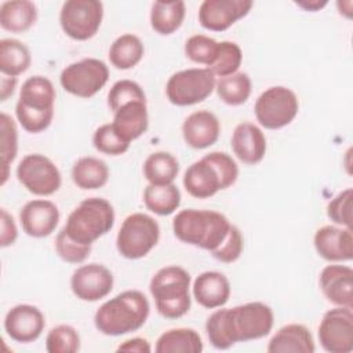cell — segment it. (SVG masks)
<instances>
[{"instance_id": "1f68e13d", "label": "cell", "mask_w": 353, "mask_h": 353, "mask_svg": "<svg viewBox=\"0 0 353 353\" xmlns=\"http://www.w3.org/2000/svg\"><path fill=\"white\" fill-rule=\"evenodd\" d=\"M179 172L176 157L168 152H154L143 163V176L152 185L172 183Z\"/></svg>"}, {"instance_id": "836d02e7", "label": "cell", "mask_w": 353, "mask_h": 353, "mask_svg": "<svg viewBox=\"0 0 353 353\" xmlns=\"http://www.w3.org/2000/svg\"><path fill=\"white\" fill-rule=\"evenodd\" d=\"M251 79L244 72H236L226 77H219L215 90L222 102L230 106L243 105L251 95Z\"/></svg>"}, {"instance_id": "3957f363", "label": "cell", "mask_w": 353, "mask_h": 353, "mask_svg": "<svg viewBox=\"0 0 353 353\" xmlns=\"http://www.w3.org/2000/svg\"><path fill=\"white\" fill-rule=\"evenodd\" d=\"M230 228L229 219L212 210L188 208L179 211L172 219V230L178 240L211 254L226 240Z\"/></svg>"}, {"instance_id": "f35d334b", "label": "cell", "mask_w": 353, "mask_h": 353, "mask_svg": "<svg viewBox=\"0 0 353 353\" xmlns=\"http://www.w3.org/2000/svg\"><path fill=\"white\" fill-rule=\"evenodd\" d=\"M132 101H146L142 87L132 80H119L108 92V106L113 113Z\"/></svg>"}, {"instance_id": "f6af8a7d", "label": "cell", "mask_w": 353, "mask_h": 353, "mask_svg": "<svg viewBox=\"0 0 353 353\" xmlns=\"http://www.w3.org/2000/svg\"><path fill=\"white\" fill-rule=\"evenodd\" d=\"M152 350L150 343L145 338H131L119 345L117 352H137V353H149Z\"/></svg>"}, {"instance_id": "9a60e30c", "label": "cell", "mask_w": 353, "mask_h": 353, "mask_svg": "<svg viewBox=\"0 0 353 353\" xmlns=\"http://www.w3.org/2000/svg\"><path fill=\"white\" fill-rule=\"evenodd\" d=\"M113 274L101 263H88L77 268L70 277L73 294L87 302L99 301L113 290Z\"/></svg>"}, {"instance_id": "8992f818", "label": "cell", "mask_w": 353, "mask_h": 353, "mask_svg": "<svg viewBox=\"0 0 353 353\" xmlns=\"http://www.w3.org/2000/svg\"><path fill=\"white\" fill-rule=\"evenodd\" d=\"M190 274L181 266L161 268L150 280L149 290L154 298L159 314L165 319H179L190 309Z\"/></svg>"}, {"instance_id": "4dcf8cb0", "label": "cell", "mask_w": 353, "mask_h": 353, "mask_svg": "<svg viewBox=\"0 0 353 353\" xmlns=\"http://www.w3.org/2000/svg\"><path fill=\"white\" fill-rule=\"evenodd\" d=\"M29 48L17 39L0 40V72L8 77H17L30 66Z\"/></svg>"}, {"instance_id": "74e56055", "label": "cell", "mask_w": 353, "mask_h": 353, "mask_svg": "<svg viewBox=\"0 0 353 353\" xmlns=\"http://www.w3.org/2000/svg\"><path fill=\"white\" fill-rule=\"evenodd\" d=\"M218 46L219 43L210 36L194 34L190 36L185 43V55L190 61L210 68L216 58Z\"/></svg>"}, {"instance_id": "d6a6232c", "label": "cell", "mask_w": 353, "mask_h": 353, "mask_svg": "<svg viewBox=\"0 0 353 353\" xmlns=\"http://www.w3.org/2000/svg\"><path fill=\"white\" fill-rule=\"evenodd\" d=\"M143 203L146 208L157 215H170L181 204V192L174 183L152 185L143 190Z\"/></svg>"}, {"instance_id": "d6986e66", "label": "cell", "mask_w": 353, "mask_h": 353, "mask_svg": "<svg viewBox=\"0 0 353 353\" xmlns=\"http://www.w3.org/2000/svg\"><path fill=\"white\" fill-rule=\"evenodd\" d=\"M314 248L328 262H345L353 258V233L349 228L321 226L314 233Z\"/></svg>"}, {"instance_id": "603a6c76", "label": "cell", "mask_w": 353, "mask_h": 353, "mask_svg": "<svg viewBox=\"0 0 353 353\" xmlns=\"http://www.w3.org/2000/svg\"><path fill=\"white\" fill-rule=\"evenodd\" d=\"M193 296L205 309L223 306L230 296V283L221 272H203L193 283Z\"/></svg>"}, {"instance_id": "7dc6e473", "label": "cell", "mask_w": 353, "mask_h": 353, "mask_svg": "<svg viewBox=\"0 0 353 353\" xmlns=\"http://www.w3.org/2000/svg\"><path fill=\"white\" fill-rule=\"evenodd\" d=\"M327 3H328L327 0H298V1H295L296 6L302 7L306 11H312V12L321 10L323 7L327 6Z\"/></svg>"}, {"instance_id": "f1b7e54d", "label": "cell", "mask_w": 353, "mask_h": 353, "mask_svg": "<svg viewBox=\"0 0 353 353\" xmlns=\"http://www.w3.org/2000/svg\"><path fill=\"white\" fill-rule=\"evenodd\" d=\"M185 12V3L181 0L154 1L150 10V26L159 34H171L181 28Z\"/></svg>"}, {"instance_id": "7bdbcfd3", "label": "cell", "mask_w": 353, "mask_h": 353, "mask_svg": "<svg viewBox=\"0 0 353 353\" xmlns=\"http://www.w3.org/2000/svg\"><path fill=\"white\" fill-rule=\"evenodd\" d=\"M243 236L241 232L239 230L237 226L232 225L230 232L226 237V240L222 243V245L214 251L211 255L223 263H232L234 261H237L243 252Z\"/></svg>"}, {"instance_id": "e0dca14e", "label": "cell", "mask_w": 353, "mask_h": 353, "mask_svg": "<svg viewBox=\"0 0 353 353\" xmlns=\"http://www.w3.org/2000/svg\"><path fill=\"white\" fill-rule=\"evenodd\" d=\"M46 327L44 314L33 305L21 303L11 307L4 317L7 335L19 343L36 341Z\"/></svg>"}, {"instance_id": "e575fe53", "label": "cell", "mask_w": 353, "mask_h": 353, "mask_svg": "<svg viewBox=\"0 0 353 353\" xmlns=\"http://www.w3.org/2000/svg\"><path fill=\"white\" fill-rule=\"evenodd\" d=\"M0 130H1V138H0V154H1V185L6 183L8 178V170L10 164L15 160L17 152H18V131L15 121L8 116L7 113L1 112L0 114Z\"/></svg>"}, {"instance_id": "2e32d148", "label": "cell", "mask_w": 353, "mask_h": 353, "mask_svg": "<svg viewBox=\"0 0 353 353\" xmlns=\"http://www.w3.org/2000/svg\"><path fill=\"white\" fill-rule=\"evenodd\" d=\"M252 6L251 0H204L199 8V22L207 30L223 32L244 18Z\"/></svg>"}, {"instance_id": "7a4b0ae2", "label": "cell", "mask_w": 353, "mask_h": 353, "mask_svg": "<svg viewBox=\"0 0 353 353\" xmlns=\"http://www.w3.org/2000/svg\"><path fill=\"white\" fill-rule=\"evenodd\" d=\"M150 305L145 294L127 290L99 306L94 316L97 330L109 336H119L139 330L148 320Z\"/></svg>"}, {"instance_id": "7402d4cb", "label": "cell", "mask_w": 353, "mask_h": 353, "mask_svg": "<svg viewBox=\"0 0 353 353\" xmlns=\"http://www.w3.org/2000/svg\"><path fill=\"white\" fill-rule=\"evenodd\" d=\"M221 132L218 117L210 110H197L190 113L182 124V135L188 146L193 149H205L214 145Z\"/></svg>"}, {"instance_id": "bcb514c9", "label": "cell", "mask_w": 353, "mask_h": 353, "mask_svg": "<svg viewBox=\"0 0 353 353\" xmlns=\"http://www.w3.org/2000/svg\"><path fill=\"white\" fill-rule=\"evenodd\" d=\"M17 77H8L1 74L0 79V101H7L15 91L17 87Z\"/></svg>"}, {"instance_id": "8fae6325", "label": "cell", "mask_w": 353, "mask_h": 353, "mask_svg": "<svg viewBox=\"0 0 353 353\" xmlns=\"http://www.w3.org/2000/svg\"><path fill=\"white\" fill-rule=\"evenodd\" d=\"M109 80L108 65L97 58H84L68 65L59 76L62 88L80 98H91Z\"/></svg>"}, {"instance_id": "ba28073f", "label": "cell", "mask_w": 353, "mask_h": 353, "mask_svg": "<svg viewBox=\"0 0 353 353\" xmlns=\"http://www.w3.org/2000/svg\"><path fill=\"white\" fill-rule=\"evenodd\" d=\"M160 226L157 221L143 212L128 215L117 233L116 247L121 256L139 259L146 256L159 243Z\"/></svg>"}, {"instance_id": "ffe728a7", "label": "cell", "mask_w": 353, "mask_h": 353, "mask_svg": "<svg viewBox=\"0 0 353 353\" xmlns=\"http://www.w3.org/2000/svg\"><path fill=\"white\" fill-rule=\"evenodd\" d=\"M319 285L328 302L353 307V269L346 265H328L319 277Z\"/></svg>"}, {"instance_id": "ab89813d", "label": "cell", "mask_w": 353, "mask_h": 353, "mask_svg": "<svg viewBox=\"0 0 353 353\" xmlns=\"http://www.w3.org/2000/svg\"><path fill=\"white\" fill-rule=\"evenodd\" d=\"M94 148L109 156H119L128 150L130 143L125 142L112 127V124H102L98 127L92 135Z\"/></svg>"}, {"instance_id": "d4e9b609", "label": "cell", "mask_w": 353, "mask_h": 353, "mask_svg": "<svg viewBox=\"0 0 353 353\" xmlns=\"http://www.w3.org/2000/svg\"><path fill=\"white\" fill-rule=\"evenodd\" d=\"M269 353H313L316 350L310 331L302 324H287L281 327L269 341Z\"/></svg>"}, {"instance_id": "f546056e", "label": "cell", "mask_w": 353, "mask_h": 353, "mask_svg": "<svg viewBox=\"0 0 353 353\" xmlns=\"http://www.w3.org/2000/svg\"><path fill=\"white\" fill-rule=\"evenodd\" d=\"M145 47L141 39L132 33L119 36L109 48V61L116 69L127 70L137 66L143 58Z\"/></svg>"}, {"instance_id": "30bf717a", "label": "cell", "mask_w": 353, "mask_h": 353, "mask_svg": "<svg viewBox=\"0 0 353 353\" xmlns=\"http://www.w3.org/2000/svg\"><path fill=\"white\" fill-rule=\"evenodd\" d=\"M299 102L295 92L284 85L265 90L255 101L254 112L259 124L268 130L288 125L298 114Z\"/></svg>"}, {"instance_id": "44dd1931", "label": "cell", "mask_w": 353, "mask_h": 353, "mask_svg": "<svg viewBox=\"0 0 353 353\" xmlns=\"http://www.w3.org/2000/svg\"><path fill=\"white\" fill-rule=\"evenodd\" d=\"M230 145L236 157L248 165L258 164L266 153L265 134L258 125L250 121H243L236 125Z\"/></svg>"}, {"instance_id": "cb8c5ba5", "label": "cell", "mask_w": 353, "mask_h": 353, "mask_svg": "<svg viewBox=\"0 0 353 353\" xmlns=\"http://www.w3.org/2000/svg\"><path fill=\"white\" fill-rule=\"evenodd\" d=\"M113 130L128 143L143 135L149 125L146 101H132L113 113Z\"/></svg>"}, {"instance_id": "5b68a950", "label": "cell", "mask_w": 353, "mask_h": 353, "mask_svg": "<svg viewBox=\"0 0 353 353\" xmlns=\"http://www.w3.org/2000/svg\"><path fill=\"white\" fill-rule=\"evenodd\" d=\"M55 97L54 84L44 76H32L23 81L15 114L25 131L39 134L48 128L54 117Z\"/></svg>"}, {"instance_id": "5bb4252c", "label": "cell", "mask_w": 353, "mask_h": 353, "mask_svg": "<svg viewBox=\"0 0 353 353\" xmlns=\"http://www.w3.org/2000/svg\"><path fill=\"white\" fill-rule=\"evenodd\" d=\"M353 307L336 306L324 313L319 325V342L325 352L350 353L353 350Z\"/></svg>"}, {"instance_id": "4316f807", "label": "cell", "mask_w": 353, "mask_h": 353, "mask_svg": "<svg viewBox=\"0 0 353 353\" xmlns=\"http://www.w3.org/2000/svg\"><path fill=\"white\" fill-rule=\"evenodd\" d=\"M72 179L83 190L99 189L108 183L109 167L98 157H80L72 167Z\"/></svg>"}, {"instance_id": "b9f144b4", "label": "cell", "mask_w": 353, "mask_h": 353, "mask_svg": "<svg viewBox=\"0 0 353 353\" xmlns=\"http://www.w3.org/2000/svg\"><path fill=\"white\" fill-rule=\"evenodd\" d=\"M55 251L58 256L68 263H81L88 258L91 245H84L72 240L62 228L55 237Z\"/></svg>"}, {"instance_id": "7c38bea8", "label": "cell", "mask_w": 353, "mask_h": 353, "mask_svg": "<svg viewBox=\"0 0 353 353\" xmlns=\"http://www.w3.org/2000/svg\"><path fill=\"white\" fill-rule=\"evenodd\" d=\"M103 18V4L98 0H68L62 4L59 23L66 36L84 41L97 34Z\"/></svg>"}, {"instance_id": "8d00e7d4", "label": "cell", "mask_w": 353, "mask_h": 353, "mask_svg": "<svg viewBox=\"0 0 353 353\" xmlns=\"http://www.w3.org/2000/svg\"><path fill=\"white\" fill-rule=\"evenodd\" d=\"M79 349L80 335L69 324H59L47 334L46 350L48 353H76Z\"/></svg>"}, {"instance_id": "ac0fdd59", "label": "cell", "mask_w": 353, "mask_h": 353, "mask_svg": "<svg viewBox=\"0 0 353 353\" xmlns=\"http://www.w3.org/2000/svg\"><path fill=\"white\" fill-rule=\"evenodd\" d=\"M19 221L28 236L36 239L47 237L58 226L59 210L50 200H30L21 208Z\"/></svg>"}, {"instance_id": "83f0119b", "label": "cell", "mask_w": 353, "mask_h": 353, "mask_svg": "<svg viewBox=\"0 0 353 353\" xmlns=\"http://www.w3.org/2000/svg\"><path fill=\"white\" fill-rule=\"evenodd\" d=\"M154 350L157 353H200L203 341L192 328H171L157 338Z\"/></svg>"}, {"instance_id": "484cf974", "label": "cell", "mask_w": 353, "mask_h": 353, "mask_svg": "<svg viewBox=\"0 0 353 353\" xmlns=\"http://www.w3.org/2000/svg\"><path fill=\"white\" fill-rule=\"evenodd\" d=\"M37 19V7L29 0H10L0 6V25L4 30L22 33Z\"/></svg>"}, {"instance_id": "277c9868", "label": "cell", "mask_w": 353, "mask_h": 353, "mask_svg": "<svg viewBox=\"0 0 353 353\" xmlns=\"http://www.w3.org/2000/svg\"><path fill=\"white\" fill-rule=\"evenodd\" d=\"M239 176V167L226 152H211L188 167L183 175L186 192L196 199H208L230 188Z\"/></svg>"}, {"instance_id": "ee69618b", "label": "cell", "mask_w": 353, "mask_h": 353, "mask_svg": "<svg viewBox=\"0 0 353 353\" xmlns=\"http://www.w3.org/2000/svg\"><path fill=\"white\" fill-rule=\"evenodd\" d=\"M1 232H0V245L3 248L11 245L15 243L17 237H18V230H17V225L14 222L12 215H10L7 212L6 208H1Z\"/></svg>"}, {"instance_id": "52a82bcc", "label": "cell", "mask_w": 353, "mask_h": 353, "mask_svg": "<svg viewBox=\"0 0 353 353\" xmlns=\"http://www.w3.org/2000/svg\"><path fill=\"white\" fill-rule=\"evenodd\" d=\"M113 225L114 210L112 204L102 197H88L69 214L63 230L72 240L84 245H92Z\"/></svg>"}, {"instance_id": "9c48e42d", "label": "cell", "mask_w": 353, "mask_h": 353, "mask_svg": "<svg viewBox=\"0 0 353 353\" xmlns=\"http://www.w3.org/2000/svg\"><path fill=\"white\" fill-rule=\"evenodd\" d=\"M215 76L208 68H190L174 73L165 84L172 105L190 106L207 99L215 90Z\"/></svg>"}, {"instance_id": "6da1fadb", "label": "cell", "mask_w": 353, "mask_h": 353, "mask_svg": "<svg viewBox=\"0 0 353 353\" xmlns=\"http://www.w3.org/2000/svg\"><path fill=\"white\" fill-rule=\"evenodd\" d=\"M274 323L273 310L263 302H248L229 309L215 310L205 323L210 343L226 350L237 342L263 338L270 334Z\"/></svg>"}, {"instance_id": "d590c367", "label": "cell", "mask_w": 353, "mask_h": 353, "mask_svg": "<svg viewBox=\"0 0 353 353\" xmlns=\"http://www.w3.org/2000/svg\"><path fill=\"white\" fill-rule=\"evenodd\" d=\"M243 62V51L234 41H221L214 63L208 68L214 76L226 77L236 73Z\"/></svg>"}, {"instance_id": "60d3db41", "label": "cell", "mask_w": 353, "mask_h": 353, "mask_svg": "<svg viewBox=\"0 0 353 353\" xmlns=\"http://www.w3.org/2000/svg\"><path fill=\"white\" fill-rule=\"evenodd\" d=\"M328 218L343 228L352 229L353 222V189L347 188L339 192L327 205Z\"/></svg>"}, {"instance_id": "4fadbf2b", "label": "cell", "mask_w": 353, "mask_h": 353, "mask_svg": "<svg viewBox=\"0 0 353 353\" xmlns=\"http://www.w3.org/2000/svg\"><path fill=\"white\" fill-rule=\"evenodd\" d=\"M18 181L36 196H51L61 188V172L58 167L44 154H26L17 167Z\"/></svg>"}]
</instances>
